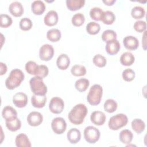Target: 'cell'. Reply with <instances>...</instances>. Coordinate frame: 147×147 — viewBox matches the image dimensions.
Returning <instances> with one entry per match:
<instances>
[{
	"label": "cell",
	"instance_id": "1",
	"mask_svg": "<svg viewBox=\"0 0 147 147\" xmlns=\"http://www.w3.org/2000/svg\"><path fill=\"white\" fill-rule=\"evenodd\" d=\"M87 112V108L84 104H77L69 111L68 115V119L74 125H80L83 122Z\"/></svg>",
	"mask_w": 147,
	"mask_h": 147
},
{
	"label": "cell",
	"instance_id": "2",
	"mask_svg": "<svg viewBox=\"0 0 147 147\" xmlns=\"http://www.w3.org/2000/svg\"><path fill=\"white\" fill-rule=\"evenodd\" d=\"M24 78V74L21 69H14L11 71L9 76L5 81L6 87L9 90H13L21 84Z\"/></svg>",
	"mask_w": 147,
	"mask_h": 147
},
{
	"label": "cell",
	"instance_id": "3",
	"mask_svg": "<svg viewBox=\"0 0 147 147\" xmlns=\"http://www.w3.org/2000/svg\"><path fill=\"white\" fill-rule=\"evenodd\" d=\"M103 94V88L99 84H94L90 88L87 96L88 102L92 106L100 103Z\"/></svg>",
	"mask_w": 147,
	"mask_h": 147
},
{
	"label": "cell",
	"instance_id": "4",
	"mask_svg": "<svg viewBox=\"0 0 147 147\" xmlns=\"http://www.w3.org/2000/svg\"><path fill=\"white\" fill-rule=\"evenodd\" d=\"M29 84L33 93L38 95H45L47 92V87L43 82L42 78L34 76L30 79Z\"/></svg>",
	"mask_w": 147,
	"mask_h": 147
},
{
	"label": "cell",
	"instance_id": "5",
	"mask_svg": "<svg viewBox=\"0 0 147 147\" xmlns=\"http://www.w3.org/2000/svg\"><path fill=\"white\" fill-rule=\"evenodd\" d=\"M128 122L127 116L122 113L112 116L109 121V127L113 130H117L126 126Z\"/></svg>",
	"mask_w": 147,
	"mask_h": 147
},
{
	"label": "cell",
	"instance_id": "6",
	"mask_svg": "<svg viewBox=\"0 0 147 147\" xmlns=\"http://www.w3.org/2000/svg\"><path fill=\"white\" fill-rule=\"evenodd\" d=\"M99 130L95 127L89 126L86 127L84 130V137L86 141L90 144H95L100 138Z\"/></svg>",
	"mask_w": 147,
	"mask_h": 147
},
{
	"label": "cell",
	"instance_id": "7",
	"mask_svg": "<svg viewBox=\"0 0 147 147\" xmlns=\"http://www.w3.org/2000/svg\"><path fill=\"white\" fill-rule=\"evenodd\" d=\"M51 127L55 133L61 134L66 130L67 123L63 118L56 117L52 121Z\"/></svg>",
	"mask_w": 147,
	"mask_h": 147
},
{
	"label": "cell",
	"instance_id": "8",
	"mask_svg": "<svg viewBox=\"0 0 147 147\" xmlns=\"http://www.w3.org/2000/svg\"><path fill=\"white\" fill-rule=\"evenodd\" d=\"M64 108V103L63 100L59 97H53L49 104V109L53 114L61 113Z\"/></svg>",
	"mask_w": 147,
	"mask_h": 147
},
{
	"label": "cell",
	"instance_id": "9",
	"mask_svg": "<svg viewBox=\"0 0 147 147\" xmlns=\"http://www.w3.org/2000/svg\"><path fill=\"white\" fill-rule=\"evenodd\" d=\"M54 55V48L52 45L46 44L42 45L39 50V57L41 60L48 61L50 60Z\"/></svg>",
	"mask_w": 147,
	"mask_h": 147
},
{
	"label": "cell",
	"instance_id": "10",
	"mask_svg": "<svg viewBox=\"0 0 147 147\" xmlns=\"http://www.w3.org/2000/svg\"><path fill=\"white\" fill-rule=\"evenodd\" d=\"M43 121L42 115L38 111H32L27 117V122L30 126H39Z\"/></svg>",
	"mask_w": 147,
	"mask_h": 147
},
{
	"label": "cell",
	"instance_id": "11",
	"mask_svg": "<svg viewBox=\"0 0 147 147\" xmlns=\"http://www.w3.org/2000/svg\"><path fill=\"white\" fill-rule=\"evenodd\" d=\"M28 96L24 92H17L15 94L13 97V103L16 107L18 108L25 107L28 103Z\"/></svg>",
	"mask_w": 147,
	"mask_h": 147
},
{
	"label": "cell",
	"instance_id": "12",
	"mask_svg": "<svg viewBox=\"0 0 147 147\" xmlns=\"http://www.w3.org/2000/svg\"><path fill=\"white\" fill-rule=\"evenodd\" d=\"M120 48V44L117 39L107 41L105 47L107 53L110 55H116L119 52Z\"/></svg>",
	"mask_w": 147,
	"mask_h": 147
},
{
	"label": "cell",
	"instance_id": "13",
	"mask_svg": "<svg viewBox=\"0 0 147 147\" xmlns=\"http://www.w3.org/2000/svg\"><path fill=\"white\" fill-rule=\"evenodd\" d=\"M125 47L129 50H136L139 46L138 39L133 36H127L123 40Z\"/></svg>",
	"mask_w": 147,
	"mask_h": 147
},
{
	"label": "cell",
	"instance_id": "14",
	"mask_svg": "<svg viewBox=\"0 0 147 147\" xmlns=\"http://www.w3.org/2000/svg\"><path fill=\"white\" fill-rule=\"evenodd\" d=\"M59 20L58 14L55 10L49 11L44 17V24L48 26H53L55 25Z\"/></svg>",
	"mask_w": 147,
	"mask_h": 147
},
{
	"label": "cell",
	"instance_id": "15",
	"mask_svg": "<svg viewBox=\"0 0 147 147\" xmlns=\"http://www.w3.org/2000/svg\"><path fill=\"white\" fill-rule=\"evenodd\" d=\"M106 117L105 113L100 111H93L90 116L91 121L98 126L103 125L106 121Z\"/></svg>",
	"mask_w": 147,
	"mask_h": 147
},
{
	"label": "cell",
	"instance_id": "16",
	"mask_svg": "<svg viewBox=\"0 0 147 147\" xmlns=\"http://www.w3.org/2000/svg\"><path fill=\"white\" fill-rule=\"evenodd\" d=\"M2 115L5 121H11L17 117V113L13 107L6 106L2 110Z\"/></svg>",
	"mask_w": 147,
	"mask_h": 147
},
{
	"label": "cell",
	"instance_id": "17",
	"mask_svg": "<svg viewBox=\"0 0 147 147\" xmlns=\"http://www.w3.org/2000/svg\"><path fill=\"white\" fill-rule=\"evenodd\" d=\"M10 13L14 17H21L24 13V7L22 4L18 1L11 2L9 7Z\"/></svg>",
	"mask_w": 147,
	"mask_h": 147
},
{
	"label": "cell",
	"instance_id": "18",
	"mask_svg": "<svg viewBox=\"0 0 147 147\" xmlns=\"http://www.w3.org/2000/svg\"><path fill=\"white\" fill-rule=\"evenodd\" d=\"M67 139L68 141L72 144H77L81 138V133L76 128L71 129L67 133Z\"/></svg>",
	"mask_w": 147,
	"mask_h": 147
},
{
	"label": "cell",
	"instance_id": "19",
	"mask_svg": "<svg viewBox=\"0 0 147 147\" xmlns=\"http://www.w3.org/2000/svg\"><path fill=\"white\" fill-rule=\"evenodd\" d=\"M70 64V59L67 55L62 53L60 55L56 60V64L57 67L61 70H65L67 69Z\"/></svg>",
	"mask_w": 147,
	"mask_h": 147
},
{
	"label": "cell",
	"instance_id": "20",
	"mask_svg": "<svg viewBox=\"0 0 147 147\" xmlns=\"http://www.w3.org/2000/svg\"><path fill=\"white\" fill-rule=\"evenodd\" d=\"M47 102V97L45 95H38L33 94L31 98V103L36 108H42Z\"/></svg>",
	"mask_w": 147,
	"mask_h": 147
},
{
	"label": "cell",
	"instance_id": "21",
	"mask_svg": "<svg viewBox=\"0 0 147 147\" xmlns=\"http://www.w3.org/2000/svg\"><path fill=\"white\" fill-rule=\"evenodd\" d=\"M16 145L17 147H30L31 143L28 136L24 133L17 136L15 140Z\"/></svg>",
	"mask_w": 147,
	"mask_h": 147
},
{
	"label": "cell",
	"instance_id": "22",
	"mask_svg": "<svg viewBox=\"0 0 147 147\" xmlns=\"http://www.w3.org/2000/svg\"><path fill=\"white\" fill-rule=\"evenodd\" d=\"M32 12L36 15H41L45 10V5L44 3L40 0L34 1L31 5Z\"/></svg>",
	"mask_w": 147,
	"mask_h": 147
},
{
	"label": "cell",
	"instance_id": "23",
	"mask_svg": "<svg viewBox=\"0 0 147 147\" xmlns=\"http://www.w3.org/2000/svg\"><path fill=\"white\" fill-rule=\"evenodd\" d=\"M135 61V57L133 53L129 52H126L122 54L120 57L121 63L125 66L131 65Z\"/></svg>",
	"mask_w": 147,
	"mask_h": 147
},
{
	"label": "cell",
	"instance_id": "24",
	"mask_svg": "<svg viewBox=\"0 0 147 147\" xmlns=\"http://www.w3.org/2000/svg\"><path fill=\"white\" fill-rule=\"evenodd\" d=\"M84 0H67L66 5L68 10L71 11H76L84 6Z\"/></svg>",
	"mask_w": 147,
	"mask_h": 147
},
{
	"label": "cell",
	"instance_id": "25",
	"mask_svg": "<svg viewBox=\"0 0 147 147\" xmlns=\"http://www.w3.org/2000/svg\"><path fill=\"white\" fill-rule=\"evenodd\" d=\"M133 138V134L132 132L128 129L122 130L119 136V138L121 142L124 144H129Z\"/></svg>",
	"mask_w": 147,
	"mask_h": 147
},
{
	"label": "cell",
	"instance_id": "26",
	"mask_svg": "<svg viewBox=\"0 0 147 147\" xmlns=\"http://www.w3.org/2000/svg\"><path fill=\"white\" fill-rule=\"evenodd\" d=\"M131 127L136 133L140 134L144 131L145 129V123L142 119L136 118L131 122Z\"/></svg>",
	"mask_w": 147,
	"mask_h": 147
},
{
	"label": "cell",
	"instance_id": "27",
	"mask_svg": "<svg viewBox=\"0 0 147 147\" xmlns=\"http://www.w3.org/2000/svg\"><path fill=\"white\" fill-rule=\"evenodd\" d=\"M61 32L57 29H49L47 33V38L51 42H57L61 38Z\"/></svg>",
	"mask_w": 147,
	"mask_h": 147
},
{
	"label": "cell",
	"instance_id": "28",
	"mask_svg": "<svg viewBox=\"0 0 147 147\" xmlns=\"http://www.w3.org/2000/svg\"><path fill=\"white\" fill-rule=\"evenodd\" d=\"M90 85V82L87 79L80 78L77 80L75 83L76 89L79 92L85 91Z\"/></svg>",
	"mask_w": 147,
	"mask_h": 147
},
{
	"label": "cell",
	"instance_id": "29",
	"mask_svg": "<svg viewBox=\"0 0 147 147\" xmlns=\"http://www.w3.org/2000/svg\"><path fill=\"white\" fill-rule=\"evenodd\" d=\"M6 126L10 131H16L21 128V122L20 119L17 117L11 121H6Z\"/></svg>",
	"mask_w": 147,
	"mask_h": 147
},
{
	"label": "cell",
	"instance_id": "30",
	"mask_svg": "<svg viewBox=\"0 0 147 147\" xmlns=\"http://www.w3.org/2000/svg\"><path fill=\"white\" fill-rule=\"evenodd\" d=\"M145 14V10L144 7L136 6L134 7L131 11V16L134 19L138 20L143 18Z\"/></svg>",
	"mask_w": 147,
	"mask_h": 147
},
{
	"label": "cell",
	"instance_id": "31",
	"mask_svg": "<svg viewBox=\"0 0 147 147\" xmlns=\"http://www.w3.org/2000/svg\"><path fill=\"white\" fill-rule=\"evenodd\" d=\"M115 20V16L114 13L110 10L103 11V16L101 21L106 25L112 24Z\"/></svg>",
	"mask_w": 147,
	"mask_h": 147
},
{
	"label": "cell",
	"instance_id": "32",
	"mask_svg": "<svg viewBox=\"0 0 147 147\" xmlns=\"http://www.w3.org/2000/svg\"><path fill=\"white\" fill-rule=\"evenodd\" d=\"M118 107L117 103L114 99H107L103 105L104 109L107 113H112L114 112Z\"/></svg>",
	"mask_w": 147,
	"mask_h": 147
},
{
	"label": "cell",
	"instance_id": "33",
	"mask_svg": "<svg viewBox=\"0 0 147 147\" xmlns=\"http://www.w3.org/2000/svg\"><path fill=\"white\" fill-rule=\"evenodd\" d=\"M103 14V10L98 7H92L90 11V16L91 18L95 21H101Z\"/></svg>",
	"mask_w": 147,
	"mask_h": 147
},
{
	"label": "cell",
	"instance_id": "34",
	"mask_svg": "<svg viewBox=\"0 0 147 147\" xmlns=\"http://www.w3.org/2000/svg\"><path fill=\"white\" fill-rule=\"evenodd\" d=\"M100 29V25L95 22H90L86 25L87 32L91 35H95L99 33Z\"/></svg>",
	"mask_w": 147,
	"mask_h": 147
},
{
	"label": "cell",
	"instance_id": "35",
	"mask_svg": "<svg viewBox=\"0 0 147 147\" xmlns=\"http://www.w3.org/2000/svg\"><path fill=\"white\" fill-rule=\"evenodd\" d=\"M71 72L75 76H84L86 74V68L84 65H74L71 69Z\"/></svg>",
	"mask_w": 147,
	"mask_h": 147
},
{
	"label": "cell",
	"instance_id": "36",
	"mask_svg": "<svg viewBox=\"0 0 147 147\" xmlns=\"http://www.w3.org/2000/svg\"><path fill=\"white\" fill-rule=\"evenodd\" d=\"M71 21L75 26H80L85 21L84 16L80 13H76L72 16Z\"/></svg>",
	"mask_w": 147,
	"mask_h": 147
},
{
	"label": "cell",
	"instance_id": "37",
	"mask_svg": "<svg viewBox=\"0 0 147 147\" xmlns=\"http://www.w3.org/2000/svg\"><path fill=\"white\" fill-rule=\"evenodd\" d=\"M49 69L47 66L45 65H37L34 75L41 78L46 77L48 75Z\"/></svg>",
	"mask_w": 147,
	"mask_h": 147
},
{
	"label": "cell",
	"instance_id": "38",
	"mask_svg": "<svg viewBox=\"0 0 147 147\" xmlns=\"http://www.w3.org/2000/svg\"><path fill=\"white\" fill-rule=\"evenodd\" d=\"M93 63L97 67L102 68L105 67L106 65L107 60L106 59L100 54H97L94 56L92 59Z\"/></svg>",
	"mask_w": 147,
	"mask_h": 147
},
{
	"label": "cell",
	"instance_id": "39",
	"mask_svg": "<svg viewBox=\"0 0 147 147\" xmlns=\"http://www.w3.org/2000/svg\"><path fill=\"white\" fill-rule=\"evenodd\" d=\"M13 23L11 17L5 14H1L0 16V26L2 28L9 27Z\"/></svg>",
	"mask_w": 147,
	"mask_h": 147
},
{
	"label": "cell",
	"instance_id": "40",
	"mask_svg": "<svg viewBox=\"0 0 147 147\" xmlns=\"http://www.w3.org/2000/svg\"><path fill=\"white\" fill-rule=\"evenodd\" d=\"M19 26L21 30L24 31H28L32 28L33 24L29 18L25 17L20 20Z\"/></svg>",
	"mask_w": 147,
	"mask_h": 147
},
{
	"label": "cell",
	"instance_id": "41",
	"mask_svg": "<svg viewBox=\"0 0 147 147\" xmlns=\"http://www.w3.org/2000/svg\"><path fill=\"white\" fill-rule=\"evenodd\" d=\"M123 79L126 82H131L135 78V72L131 68L125 69L122 74Z\"/></svg>",
	"mask_w": 147,
	"mask_h": 147
},
{
	"label": "cell",
	"instance_id": "42",
	"mask_svg": "<svg viewBox=\"0 0 147 147\" xmlns=\"http://www.w3.org/2000/svg\"><path fill=\"white\" fill-rule=\"evenodd\" d=\"M102 39L103 41L107 42L110 40L117 38V33L113 30H106L102 34Z\"/></svg>",
	"mask_w": 147,
	"mask_h": 147
},
{
	"label": "cell",
	"instance_id": "43",
	"mask_svg": "<svg viewBox=\"0 0 147 147\" xmlns=\"http://www.w3.org/2000/svg\"><path fill=\"white\" fill-rule=\"evenodd\" d=\"M133 28L134 30L137 32H139V33L143 32L146 30V23L144 21L138 20L134 22Z\"/></svg>",
	"mask_w": 147,
	"mask_h": 147
},
{
	"label": "cell",
	"instance_id": "44",
	"mask_svg": "<svg viewBox=\"0 0 147 147\" xmlns=\"http://www.w3.org/2000/svg\"><path fill=\"white\" fill-rule=\"evenodd\" d=\"M37 64H36L33 61H28L25 66L26 71L30 75H34L36 70L37 67Z\"/></svg>",
	"mask_w": 147,
	"mask_h": 147
},
{
	"label": "cell",
	"instance_id": "45",
	"mask_svg": "<svg viewBox=\"0 0 147 147\" xmlns=\"http://www.w3.org/2000/svg\"><path fill=\"white\" fill-rule=\"evenodd\" d=\"M7 68L6 65L3 63L1 62L0 63V75H4L7 72Z\"/></svg>",
	"mask_w": 147,
	"mask_h": 147
},
{
	"label": "cell",
	"instance_id": "46",
	"mask_svg": "<svg viewBox=\"0 0 147 147\" xmlns=\"http://www.w3.org/2000/svg\"><path fill=\"white\" fill-rule=\"evenodd\" d=\"M146 31H144L143 37L142 38V47L144 49L145 51L146 49Z\"/></svg>",
	"mask_w": 147,
	"mask_h": 147
},
{
	"label": "cell",
	"instance_id": "47",
	"mask_svg": "<svg viewBox=\"0 0 147 147\" xmlns=\"http://www.w3.org/2000/svg\"><path fill=\"white\" fill-rule=\"evenodd\" d=\"M115 0H103V2L107 6H112L115 2Z\"/></svg>",
	"mask_w": 147,
	"mask_h": 147
}]
</instances>
